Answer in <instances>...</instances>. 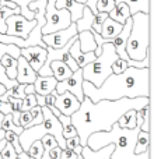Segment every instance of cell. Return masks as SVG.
<instances>
[{
    "mask_svg": "<svg viewBox=\"0 0 154 159\" xmlns=\"http://www.w3.org/2000/svg\"><path fill=\"white\" fill-rule=\"evenodd\" d=\"M77 159H83V158H81V155H79V157H77Z\"/></svg>",
    "mask_w": 154,
    "mask_h": 159,
    "instance_id": "obj_54",
    "label": "cell"
},
{
    "mask_svg": "<svg viewBox=\"0 0 154 159\" xmlns=\"http://www.w3.org/2000/svg\"><path fill=\"white\" fill-rule=\"evenodd\" d=\"M77 3H80V4H84L85 6V2H87V0H76Z\"/></svg>",
    "mask_w": 154,
    "mask_h": 159,
    "instance_id": "obj_53",
    "label": "cell"
},
{
    "mask_svg": "<svg viewBox=\"0 0 154 159\" xmlns=\"http://www.w3.org/2000/svg\"><path fill=\"white\" fill-rule=\"evenodd\" d=\"M0 66H3L4 73L8 78L16 80L17 75V59H14L10 55H4L0 59Z\"/></svg>",
    "mask_w": 154,
    "mask_h": 159,
    "instance_id": "obj_23",
    "label": "cell"
},
{
    "mask_svg": "<svg viewBox=\"0 0 154 159\" xmlns=\"http://www.w3.org/2000/svg\"><path fill=\"white\" fill-rule=\"evenodd\" d=\"M83 92L91 102L102 99L118 101L121 98H150V67H128L119 74H111L99 87L83 81Z\"/></svg>",
    "mask_w": 154,
    "mask_h": 159,
    "instance_id": "obj_2",
    "label": "cell"
},
{
    "mask_svg": "<svg viewBox=\"0 0 154 159\" xmlns=\"http://www.w3.org/2000/svg\"><path fill=\"white\" fill-rule=\"evenodd\" d=\"M0 155H2V159H16L17 152H16V149H14L13 147H11L10 144L7 143V144L4 145V148L2 149Z\"/></svg>",
    "mask_w": 154,
    "mask_h": 159,
    "instance_id": "obj_37",
    "label": "cell"
},
{
    "mask_svg": "<svg viewBox=\"0 0 154 159\" xmlns=\"http://www.w3.org/2000/svg\"><path fill=\"white\" fill-rule=\"evenodd\" d=\"M69 53H70V56H72V57L76 60L77 66H79L80 69H83L85 64H88V63H91L93 60H95V57H97L94 52H87V53L81 52V50H80L79 41H77V39L73 42L72 46H70Z\"/></svg>",
    "mask_w": 154,
    "mask_h": 159,
    "instance_id": "obj_15",
    "label": "cell"
},
{
    "mask_svg": "<svg viewBox=\"0 0 154 159\" xmlns=\"http://www.w3.org/2000/svg\"><path fill=\"white\" fill-rule=\"evenodd\" d=\"M25 85L27 84H17L14 85L13 88H10V89H6V93H7L8 96H13V98H17V99H22L25 96Z\"/></svg>",
    "mask_w": 154,
    "mask_h": 159,
    "instance_id": "obj_30",
    "label": "cell"
},
{
    "mask_svg": "<svg viewBox=\"0 0 154 159\" xmlns=\"http://www.w3.org/2000/svg\"><path fill=\"white\" fill-rule=\"evenodd\" d=\"M83 71L81 69L76 70L69 78L63 80V81H59L56 84V93H63V92H70L77 98V101L81 102L84 99V92H83Z\"/></svg>",
    "mask_w": 154,
    "mask_h": 159,
    "instance_id": "obj_9",
    "label": "cell"
},
{
    "mask_svg": "<svg viewBox=\"0 0 154 159\" xmlns=\"http://www.w3.org/2000/svg\"><path fill=\"white\" fill-rule=\"evenodd\" d=\"M0 112H2L3 115H8V113H11L10 102H2L0 101Z\"/></svg>",
    "mask_w": 154,
    "mask_h": 159,
    "instance_id": "obj_41",
    "label": "cell"
},
{
    "mask_svg": "<svg viewBox=\"0 0 154 159\" xmlns=\"http://www.w3.org/2000/svg\"><path fill=\"white\" fill-rule=\"evenodd\" d=\"M72 24L70 13L63 8L55 7V0H46V7H45V25L42 27L41 34H52L56 31H60L67 28Z\"/></svg>",
    "mask_w": 154,
    "mask_h": 159,
    "instance_id": "obj_7",
    "label": "cell"
},
{
    "mask_svg": "<svg viewBox=\"0 0 154 159\" xmlns=\"http://www.w3.org/2000/svg\"><path fill=\"white\" fill-rule=\"evenodd\" d=\"M80 145V138L79 135H75V137H70V138H66V148L69 149H75L76 147Z\"/></svg>",
    "mask_w": 154,
    "mask_h": 159,
    "instance_id": "obj_40",
    "label": "cell"
},
{
    "mask_svg": "<svg viewBox=\"0 0 154 159\" xmlns=\"http://www.w3.org/2000/svg\"><path fill=\"white\" fill-rule=\"evenodd\" d=\"M58 120H59V123L62 124V127H63V126H67V124L72 123V120H70V116H65V115H60V116H59Z\"/></svg>",
    "mask_w": 154,
    "mask_h": 159,
    "instance_id": "obj_44",
    "label": "cell"
},
{
    "mask_svg": "<svg viewBox=\"0 0 154 159\" xmlns=\"http://www.w3.org/2000/svg\"><path fill=\"white\" fill-rule=\"evenodd\" d=\"M35 99H36V105H38V106H41V107L45 106V96L35 93Z\"/></svg>",
    "mask_w": 154,
    "mask_h": 159,
    "instance_id": "obj_45",
    "label": "cell"
},
{
    "mask_svg": "<svg viewBox=\"0 0 154 159\" xmlns=\"http://www.w3.org/2000/svg\"><path fill=\"white\" fill-rule=\"evenodd\" d=\"M56 84L58 81L55 80L53 75H46V77H42V75H38L36 80L34 81V88H35V93L38 95H48L51 93L52 91H55Z\"/></svg>",
    "mask_w": 154,
    "mask_h": 159,
    "instance_id": "obj_16",
    "label": "cell"
},
{
    "mask_svg": "<svg viewBox=\"0 0 154 159\" xmlns=\"http://www.w3.org/2000/svg\"><path fill=\"white\" fill-rule=\"evenodd\" d=\"M113 149H115L113 144L105 145V147H102V148L97 149V151H93V149L88 148L87 145H84L81 148L80 155H81L83 159H111V155H112Z\"/></svg>",
    "mask_w": 154,
    "mask_h": 159,
    "instance_id": "obj_17",
    "label": "cell"
},
{
    "mask_svg": "<svg viewBox=\"0 0 154 159\" xmlns=\"http://www.w3.org/2000/svg\"><path fill=\"white\" fill-rule=\"evenodd\" d=\"M81 148H83V147H81V145H79V147H76V148L73 149V151H75L77 155H80V152H81Z\"/></svg>",
    "mask_w": 154,
    "mask_h": 159,
    "instance_id": "obj_49",
    "label": "cell"
},
{
    "mask_svg": "<svg viewBox=\"0 0 154 159\" xmlns=\"http://www.w3.org/2000/svg\"><path fill=\"white\" fill-rule=\"evenodd\" d=\"M94 20H95V14H93L90 8L84 6L81 18L77 20V21L75 22L76 28H77V32H81V31H93Z\"/></svg>",
    "mask_w": 154,
    "mask_h": 159,
    "instance_id": "obj_20",
    "label": "cell"
},
{
    "mask_svg": "<svg viewBox=\"0 0 154 159\" xmlns=\"http://www.w3.org/2000/svg\"><path fill=\"white\" fill-rule=\"evenodd\" d=\"M53 106L65 116H72L73 113L79 109L80 102L77 101V98L73 93L70 92H63L59 93V95L55 96V103Z\"/></svg>",
    "mask_w": 154,
    "mask_h": 159,
    "instance_id": "obj_12",
    "label": "cell"
},
{
    "mask_svg": "<svg viewBox=\"0 0 154 159\" xmlns=\"http://www.w3.org/2000/svg\"><path fill=\"white\" fill-rule=\"evenodd\" d=\"M115 0H98L97 2V10L98 13H109L115 7Z\"/></svg>",
    "mask_w": 154,
    "mask_h": 159,
    "instance_id": "obj_31",
    "label": "cell"
},
{
    "mask_svg": "<svg viewBox=\"0 0 154 159\" xmlns=\"http://www.w3.org/2000/svg\"><path fill=\"white\" fill-rule=\"evenodd\" d=\"M4 55H10V56H13L14 59H18L20 57V48L16 46V45H6V43L0 42V59Z\"/></svg>",
    "mask_w": 154,
    "mask_h": 159,
    "instance_id": "obj_28",
    "label": "cell"
},
{
    "mask_svg": "<svg viewBox=\"0 0 154 159\" xmlns=\"http://www.w3.org/2000/svg\"><path fill=\"white\" fill-rule=\"evenodd\" d=\"M25 95H30V93H35V88H34V84H27L24 89Z\"/></svg>",
    "mask_w": 154,
    "mask_h": 159,
    "instance_id": "obj_46",
    "label": "cell"
},
{
    "mask_svg": "<svg viewBox=\"0 0 154 159\" xmlns=\"http://www.w3.org/2000/svg\"><path fill=\"white\" fill-rule=\"evenodd\" d=\"M4 140L7 141V143L10 144V145L13 147L14 149H16L17 154H21V152H24V151H22V148H21V145H20L18 134H16V133H13V131H4Z\"/></svg>",
    "mask_w": 154,
    "mask_h": 159,
    "instance_id": "obj_29",
    "label": "cell"
},
{
    "mask_svg": "<svg viewBox=\"0 0 154 159\" xmlns=\"http://www.w3.org/2000/svg\"><path fill=\"white\" fill-rule=\"evenodd\" d=\"M27 154H28V157H30V158L41 159L42 158V154H44V147H42L41 140L34 141V143L30 145V148H28Z\"/></svg>",
    "mask_w": 154,
    "mask_h": 159,
    "instance_id": "obj_27",
    "label": "cell"
},
{
    "mask_svg": "<svg viewBox=\"0 0 154 159\" xmlns=\"http://www.w3.org/2000/svg\"><path fill=\"white\" fill-rule=\"evenodd\" d=\"M55 7L56 8H63L70 13V18L72 22H76L77 20L81 18L83 10H84V4H80L76 0H55Z\"/></svg>",
    "mask_w": 154,
    "mask_h": 159,
    "instance_id": "obj_14",
    "label": "cell"
},
{
    "mask_svg": "<svg viewBox=\"0 0 154 159\" xmlns=\"http://www.w3.org/2000/svg\"><path fill=\"white\" fill-rule=\"evenodd\" d=\"M0 159H2V155H0Z\"/></svg>",
    "mask_w": 154,
    "mask_h": 159,
    "instance_id": "obj_55",
    "label": "cell"
},
{
    "mask_svg": "<svg viewBox=\"0 0 154 159\" xmlns=\"http://www.w3.org/2000/svg\"><path fill=\"white\" fill-rule=\"evenodd\" d=\"M6 92V87L3 84H0V96H2V93Z\"/></svg>",
    "mask_w": 154,
    "mask_h": 159,
    "instance_id": "obj_50",
    "label": "cell"
},
{
    "mask_svg": "<svg viewBox=\"0 0 154 159\" xmlns=\"http://www.w3.org/2000/svg\"><path fill=\"white\" fill-rule=\"evenodd\" d=\"M48 109H49V110H51V112H52V113H53V115H55V116H56V117H59V116H60V115H62V113H60V112H59V110H58V109H56V107H55V106H51V107H48Z\"/></svg>",
    "mask_w": 154,
    "mask_h": 159,
    "instance_id": "obj_47",
    "label": "cell"
},
{
    "mask_svg": "<svg viewBox=\"0 0 154 159\" xmlns=\"http://www.w3.org/2000/svg\"><path fill=\"white\" fill-rule=\"evenodd\" d=\"M119 127L122 129H135L136 127V110H128L126 113L119 117L118 120Z\"/></svg>",
    "mask_w": 154,
    "mask_h": 159,
    "instance_id": "obj_25",
    "label": "cell"
},
{
    "mask_svg": "<svg viewBox=\"0 0 154 159\" xmlns=\"http://www.w3.org/2000/svg\"><path fill=\"white\" fill-rule=\"evenodd\" d=\"M60 154H62V148L59 145H56L52 149L44 151L41 159H60Z\"/></svg>",
    "mask_w": 154,
    "mask_h": 159,
    "instance_id": "obj_34",
    "label": "cell"
},
{
    "mask_svg": "<svg viewBox=\"0 0 154 159\" xmlns=\"http://www.w3.org/2000/svg\"><path fill=\"white\" fill-rule=\"evenodd\" d=\"M62 135H63L65 140L70 138V137H75V135H77V130L75 129V126L70 123V124H67V126L62 127Z\"/></svg>",
    "mask_w": 154,
    "mask_h": 159,
    "instance_id": "obj_38",
    "label": "cell"
},
{
    "mask_svg": "<svg viewBox=\"0 0 154 159\" xmlns=\"http://www.w3.org/2000/svg\"><path fill=\"white\" fill-rule=\"evenodd\" d=\"M119 56L116 55L115 48H113V45L111 43V42L102 43L101 53L95 57V60L85 64L81 69L83 80L88 81L90 84H93L94 87H99V85L108 78V75L112 74L111 66H112V63Z\"/></svg>",
    "mask_w": 154,
    "mask_h": 159,
    "instance_id": "obj_6",
    "label": "cell"
},
{
    "mask_svg": "<svg viewBox=\"0 0 154 159\" xmlns=\"http://www.w3.org/2000/svg\"><path fill=\"white\" fill-rule=\"evenodd\" d=\"M150 149V133L139 131L135 144V154H143Z\"/></svg>",
    "mask_w": 154,
    "mask_h": 159,
    "instance_id": "obj_24",
    "label": "cell"
},
{
    "mask_svg": "<svg viewBox=\"0 0 154 159\" xmlns=\"http://www.w3.org/2000/svg\"><path fill=\"white\" fill-rule=\"evenodd\" d=\"M21 101L22 99H17V98H13V96H8V102H10V105H11V113L21 112Z\"/></svg>",
    "mask_w": 154,
    "mask_h": 159,
    "instance_id": "obj_39",
    "label": "cell"
},
{
    "mask_svg": "<svg viewBox=\"0 0 154 159\" xmlns=\"http://www.w3.org/2000/svg\"><path fill=\"white\" fill-rule=\"evenodd\" d=\"M20 56H22L34 69V71H36V74H38L39 69L44 66L45 60H46V48L36 46V45L22 48V49H20Z\"/></svg>",
    "mask_w": 154,
    "mask_h": 159,
    "instance_id": "obj_11",
    "label": "cell"
},
{
    "mask_svg": "<svg viewBox=\"0 0 154 159\" xmlns=\"http://www.w3.org/2000/svg\"><path fill=\"white\" fill-rule=\"evenodd\" d=\"M140 131L150 133V105L143 107V124L140 127Z\"/></svg>",
    "mask_w": 154,
    "mask_h": 159,
    "instance_id": "obj_33",
    "label": "cell"
},
{
    "mask_svg": "<svg viewBox=\"0 0 154 159\" xmlns=\"http://www.w3.org/2000/svg\"><path fill=\"white\" fill-rule=\"evenodd\" d=\"M34 106H36V99H35V93H30L25 95L21 101V110H30Z\"/></svg>",
    "mask_w": 154,
    "mask_h": 159,
    "instance_id": "obj_32",
    "label": "cell"
},
{
    "mask_svg": "<svg viewBox=\"0 0 154 159\" xmlns=\"http://www.w3.org/2000/svg\"><path fill=\"white\" fill-rule=\"evenodd\" d=\"M146 105H150V98H121L118 101L102 99L91 102L84 96L80 102L79 109L70 116L72 124L77 130L80 145H87V138L97 131H109L111 127L118 123L119 117L128 110H140Z\"/></svg>",
    "mask_w": 154,
    "mask_h": 159,
    "instance_id": "obj_1",
    "label": "cell"
},
{
    "mask_svg": "<svg viewBox=\"0 0 154 159\" xmlns=\"http://www.w3.org/2000/svg\"><path fill=\"white\" fill-rule=\"evenodd\" d=\"M108 17H109L111 20H113V21L119 22V24H125L126 20H129L130 17H132V14H130L129 6H128L126 3L119 2V3H116L115 7L108 13Z\"/></svg>",
    "mask_w": 154,
    "mask_h": 159,
    "instance_id": "obj_18",
    "label": "cell"
},
{
    "mask_svg": "<svg viewBox=\"0 0 154 159\" xmlns=\"http://www.w3.org/2000/svg\"><path fill=\"white\" fill-rule=\"evenodd\" d=\"M42 115H44V120L41 124H36V126L28 127L24 129L22 133L18 135L20 140V145H21L22 151L27 152L30 145L36 140H41L45 134H51L53 135L56 141H58V145L62 149L66 148V140L62 135V124L59 123L58 117L48 109L46 106L42 107Z\"/></svg>",
    "mask_w": 154,
    "mask_h": 159,
    "instance_id": "obj_5",
    "label": "cell"
},
{
    "mask_svg": "<svg viewBox=\"0 0 154 159\" xmlns=\"http://www.w3.org/2000/svg\"><path fill=\"white\" fill-rule=\"evenodd\" d=\"M126 3L129 6V10L130 14H135V13H146L150 14V0H115V3Z\"/></svg>",
    "mask_w": 154,
    "mask_h": 159,
    "instance_id": "obj_22",
    "label": "cell"
},
{
    "mask_svg": "<svg viewBox=\"0 0 154 159\" xmlns=\"http://www.w3.org/2000/svg\"><path fill=\"white\" fill-rule=\"evenodd\" d=\"M128 67H129V66H128L126 61L118 57V59H116V60L112 63V66H111V70H112L113 74H119V73L125 71V70H126Z\"/></svg>",
    "mask_w": 154,
    "mask_h": 159,
    "instance_id": "obj_36",
    "label": "cell"
},
{
    "mask_svg": "<svg viewBox=\"0 0 154 159\" xmlns=\"http://www.w3.org/2000/svg\"><path fill=\"white\" fill-rule=\"evenodd\" d=\"M16 159H30V157H28L27 152H21V154H17Z\"/></svg>",
    "mask_w": 154,
    "mask_h": 159,
    "instance_id": "obj_48",
    "label": "cell"
},
{
    "mask_svg": "<svg viewBox=\"0 0 154 159\" xmlns=\"http://www.w3.org/2000/svg\"><path fill=\"white\" fill-rule=\"evenodd\" d=\"M53 103H55V96H53L52 93H48V95H45V106L51 107V106H53Z\"/></svg>",
    "mask_w": 154,
    "mask_h": 159,
    "instance_id": "obj_43",
    "label": "cell"
},
{
    "mask_svg": "<svg viewBox=\"0 0 154 159\" xmlns=\"http://www.w3.org/2000/svg\"><path fill=\"white\" fill-rule=\"evenodd\" d=\"M30 159H34V158H30Z\"/></svg>",
    "mask_w": 154,
    "mask_h": 159,
    "instance_id": "obj_56",
    "label": "cell"
},
{
    "mask_svg": "<svg viewBox=\"0 0 154 159\" xmlns=\"http://www.w3.org/2000/svg\"><path fill=\"white\" fill-rule=\"evenodd\" d=\"M3 138H4V130L0 129V140H3Z\"/></svg>",
    "mask_w": 154,
    "mask_h": 159,
    "instance_id": "obj_52",
    "label": "cell"
},
{
    "mask_svg": "<svg viewBox=\"0 0 154 159\" xmlns=\"http://www.w3.org/2000/svg\"><path fill=\"white\" fill-rule=\"evenodd\" d=\"M6 25H7V30H6L7 35L27 39L30 32L32 31V28L36 25V20H27L21 14H13L6 20Z\"/></svg>",
    "mask_w": 154,
    "mask_h": 159,
    "instance_id": "obj_8",
    "label": "cell"
},
{
    "mask_svg": "<svg viewBox=\"0 0 154 159\" xmlns=\"http://www.w3.org/2000/svg\"><path fill=\"white\" fill-rule=\"evenodd\" d=\"M2 130H4V131H13L20 135L24 129L20 126H16V124L13 123V115L8 113V115H4V119H3V121H2Z\"/></svg>",
    "mask_w": 154,
    "mask_h": 159,
    "instance_id": "obj_26",
    "label": "cell"
},
{
    "mask_svg": "<svg viewBox=\"0 0 154 159\" xmlns=\"http://www.w3.org/2000/svg\"><path fill=\"white\" fill-rule=\"evenodd\" d=\"M77 28H76V24L72 22L67 28L65 30H60V31H56V32H52V34H46V35H42V41L46 46L52 48V49H59V48H63L67 42L70 41L72 38L77 36Z\"/></svg>",
    "mask_w": 154,
    "mask_h": 159,
    "instance_id": "obj_10",
    "label": "cell"
},
{
    "mask_svg": "<svg viewBox=\"0 0 154 159\" xmlns=\"http://www.w3.org/2000/svg\"><path fill=\"white\" fill-rule=\"evenodd\" d=\"M97 2H98V0H87V2H85V7L90 8L93 14H98V10H97Z\"/></svg>",
    "mask_w": 154,
    "mask_h": 159,
    "instance_id": "obj_42",
    "label": "cell"
},
{
    "mask_svg": "<svg viewBox=\"0 0 154 159\" xmlns=\"http://www.w3.org/2000/svg\"><path fill=\"white\" fill-rule=\"evenodd\" d=\"M36 77H38L36 71H34V69L30 66V63H28L22 56H20V57L17 59L16 81L18 82V84H34Z\"/></svg>",
    "mask_w": 154,
    "mask_h": 159,
    "instance_id": "obj_13",
    "label": "cell"
},
{
    "mask_svg": "<svg viewBox=\"0 0 154 159\" xmlns=\"http://www.w3.org/2000/svg\"><path fill=\"white\" fill-rule=\"evenodd\" d=\"M41 143H42V147H44V151H48V149H52L53 147L58 145V141L53 138V135L51 134H45L44 137L41 138Z\"/></svg>",
    "mask_w": 154,
    "mask_h": 159,
    "instance_id": "obj_35",
    "label": "cell"
},
{
    "mask_svg": "<svg viewBox=\"0 0 154 159\" xmlns=\"http://www.w3.org/2000/svg\"><path fill=\"white\" fill-rule=\"evenodd\" d=\"M77 41H79V46L80 50L84 53L87 52H94L97 49V43L94 35L91 31H81L77 34Z\"/></svg>",
    "mask_w": 154,
    "mask_h": 159,
    "instance_id": "obj_19",
    "label": "cell"
},
{
    "mask_svg": "<svg viewBox=\"0 0 154 159\" xmlns=\"http://www.w3.org/2000/svg\"><path fill=\"white\" fill-rule=\"evenodd\" d=\"M51 70H52V75L55 77L56 81H63V80L69 78L73 74V71L60 60H55L51 63Z\"/></svg>",
    "mask_w": 154,
    "mask_h": 159,
    "instance_id": "obj_21",
    "label": "cell"
},
{
    "mask_svg": "<svg viewBox=\"0 0 154 159\" xmlns=\"http://www.w3.org/2000/svg\"><path fill=\"white\" fill-rule=\"evenodd\" d=\"M3 119H4V115L0 112V129H2V121H3Z\"/></svg>",
    "mask_w": 154,
    "mask_h": 159,
    "instance_id": "obj_51",
    "label": "cell"
},
{
    "mask_svg": "<svg viewBox=\"0 0 154 159\" xmlns=\"http://www.w3.org/2000/svg\"><path fill=\"white\" fill-rule=\"evenodd\" d=\"M139 131V127L122 129L118 123H115L109 131L93 133L87 138V147L93 151H97L105 145L113 144L115 149L111 155V159H150V149L143 154H135V144Z\"/></svg>",
    "mask_w": 154,
    "mask_h": 159,
    "instance_id": "obj_3",
    "label": "cell"
},
{
    "mask_svg": "<svg viewBox=\"0 0 154 159\" xmlns=\"http://www.w3.org/2000/svg\"><path fill=\"white\" fill-rule=\"evenodd\" d=\"M132 30L126 41V53L132 60L142 61L150 50V14H132Z\"/></svg>",
    "mask_w": 154,
    "mask_h": 159,
    "instance_id": "obj_4",
    "label": "cell"
}]
</instances>
